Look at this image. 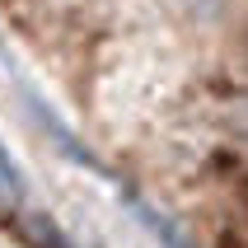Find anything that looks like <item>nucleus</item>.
<instances>
[{"mask_svg":"<svg viewBox=\"0 0 248 248\" xmlns=\"http://www.w3.org/2000/svg\"><path fill=\"white\" fill-rule=\"evenodd\" d=\"M19 197H24V183H19V173H14L10 155L0 150V206H19Z\"/></svg>","mask_w":248,"mask_h":248,"instance_id":"nucleus-1","label":"nucleus"}]
</instances>
